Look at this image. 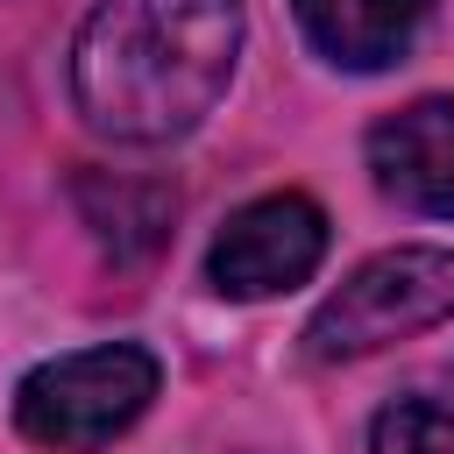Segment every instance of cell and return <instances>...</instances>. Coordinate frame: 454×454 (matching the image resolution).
<instances>
[{
    "label": "cell",
    "mask_w": 454,
    "mask_h": 454,
    "mask_svg": "<svg viewBox=\"0 0 454 454\" xmlns=\"http://www.w3.org/2000/svg\"><path fill=\"white\" fill-rule=\"evenodd\" d=\"M156 390H163L156 355L135 340H106L28 369L14 390V426L50 454H99L156 404Z\"/></svg>",
    "instance_id": "3"
},
{
    "label": "cell",
    "mask_w": 454,
    "mask_h": 454,
    "mask_svg": "<svg viewBox=\"0 0 454 454\" xmlns=\"http://www.w3.org/2000/svg\"><path fill=\"white\" fill-rule=\"evenodd\" d=\"M326 262V213L305 192H262L241 213H227V227L206 248V284L220 298H284L298 291L312 270Z\"/></svg>",
    "instance_id": "4"
},
{
    "label": "cell",
    "mask_w": 454,
    "mask_h": 454,
    "mask_svg": "<svg viewBox=\"0 0 454 454\" xmlns=\"http://www.w3.org/2000/svg\"><path fill=\"white\" fill-rule=\"evenodd\" d=\"M454 319V248L433 241H397L369 255L340 291L319 298L305 319V355L312 362H362L390 340L433 333Z\"/></svg>",
    "instance_id": "2"
},
{
    "label": "cell",
    "mask_w": 454,
    "mask_h": 454,
    "mask_svg": "<svg viewBox=\"0 0 454 454\" xmlns=\"http://www.w3.org/2000/svg\"><path fill=\"white\" fill-rule=\"evenodd\" d=\"M369 177L383 199H397L404 213L426 220H454V99L426 92L397 114H383L362 142Z\"/></svg>",
    "instance_id": "5"
},
{
    "label": "cell",
    "mask_w": 454,
    "mask_h": 454,
    "mask_svg": "<svg viewBox=\"0 0 454 454\" xmlns=\"http://www.w3.org/2000/svg\"><path fill=\"white\" fill-rule=\"evenodd\" d=\"M369 454H454V383H419L369 419Z\"/></svg>",
    "instance_id": "7"
},
{
    "label": "cell",
    "mask_w": 454,
    "mask_h": 454,
    "mask_svg": "<svg viewBox=\"0 0 454 454\" xmlns=\"http://www.w3.org/2000/svg\"><path fill=\"white\" fill-rule=\"evenodd\" d=\"M241 35V0H99L71 43V106L106 142H177L234 85Z\"/></svg>",
    "instance_id": "1"
},
{
    "label": "cell",
    "mask_w": 454,
    "mask_h": 454,
    "mask_svg": "<svg viewBox=\"0 0 454 454\" xmlns=\"http://www.w3.org/2000/svg\"><path fill=\"white\" fill-rule=\"evenodd\" d=\"M433 0H291L305 43L340 71H390L426 28Z\"/></svg>",
    "instance_id": "6"
}]
</instances>
